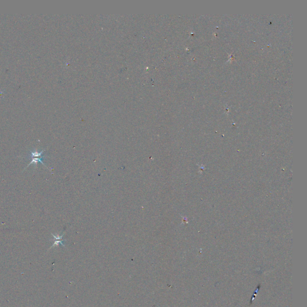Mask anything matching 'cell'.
Returning <instances> with one entry per match:
<instances>
[{"label":"cell","instance_id":"1","mask_svg":"<svg viewBox=\"0 0 307 307\" xmlns=\"http://www.w3.org/2000/svg\"><path fill=\"white\" fill-rule=\"evenodd\" d=\"M45 158H46V156H42L40 157V158H38V157H35V158H31V163H30L29 164H28V166H26V167L24 169V170H25L26 168H28V167L29 166H30L31 165H32V164H34V165H35V168H36V167L37 166V163H38V162L41 163L42 165H43V166H44L46 168H47V169H49V168L46 166V165L44 164V162H43V160H44Z\"/></svg>","mask_w":307,"mask_h":307},{"label":"cell","instance_id":"2","mask_svg":"<svg viewBox=\"0 0 307 307\" xmlns=\"http://www.w3.org/2000/svg\"><path fill=\"white\" fill-rule=\"evenodd\" d=\"M46 149H44L40 152H38L37 149H34L28 155V156H26V158L29 159L30 158H35V157H39L42 156V154L44 152Z\"/></svg>","mask_w":307,"mask_h":307}]
</instances>
